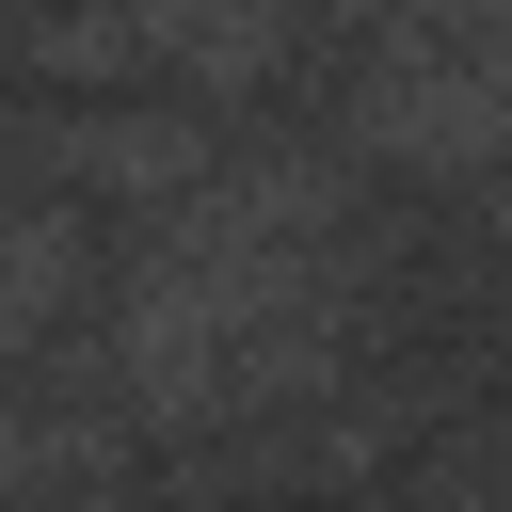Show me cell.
Returning <instances> with one entry per match:
<instances>
[{"mask_svg":"<svg viewBox=\"0 0 512 512\" xmlns=\"http://www.w3.org/2000/svg\"><path fill=\"white\" fill-rule=\"evenodd\" d=\"M368 128L416 160H480L512 144V16H416L368 48Z\"/></svg>","mask_w":512,"mask_h":512,"instance_id":"cell-2","label":"cell"},{"mask_svg":"<svg viewBox=\"0 0 512 512\" xmlns=\"http://www.w3.org/2000/svg\"><path fill=\"white\" fill-rule=\"evenodd\" d=\"M320 176H208L144 256H112V416H224L272 400L320 336Z\"/></svg>","mask_w":512,"mask_h":512,"instance_id":"cell-1","label":"cell"}]
</instances>
